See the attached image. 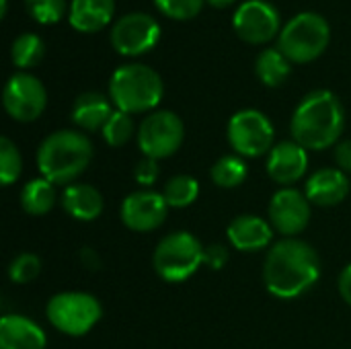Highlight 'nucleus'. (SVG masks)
Returning <instances> with one entry per match:
<instances>
[{
    "mask_svg": "<svg viewBox=\"0 0 351 349\" xmlns=\"http://www.w3.org/2000/svg\"><path fill=\"white\" fill-rule=\"evenodd\" d=\"M58 202L56 185L43 177L31 179L21 189V208L29 216H45Z\"/></svg>",
    "mask_w": 351,
    "mask_h": 349,
    "instance_id": "nucleus-23",
    "label": "nucleus"
},
{
    "mask_svg": "<svg viewBox=\"0 0 351 349\" xmlns=\"http://www.w3.org/2000/svg\"><path fill=\"white\" fill-rule=\"evenodd\" d=\"M228 259H230V251L226 245L216 243L204 249V265H208L210 269H216V272L222 269L228 263Z\"/></svg>",
    "mask_w": 351,
    "mask_h": 349,
    "instance_id": "nucleus-33",
    "label": "nucleus"
},
{
    "mask_svg": "<svg viewBox=\"0 0 351 349\" xmlns=\"http://www.w3.org/2000/svg\"><path fill=\"white\" fill-rule=\"evenodd\" d=\"M136 138L138 148L146 158L162 160L177 154V150L181 148L185 140V125L175 111L158 109L144 117Z\"/></svg>",
    "mask_w": 351,
    "mask_h": 349,
    "instance_id": "nucleus-9",
    "label": "nucleus"
},
{
    "mask_svg": "<svg viewBox=\"0 0 351 349\" xmlns=\"http://www.w3.org/2000/svg\"><path fill=\"white\" fill-rule=\"evenodd\" d=\"M27 12L41 25L62 21L66 14V0H25Z\"/></svg>",
    "mask_w": 351,
    "mask_h": 349,
    "instance_id": "nucleus-30",
    "label": "nucleus"
},
{
    "mask_svg": "<svg viewBox=\"0 0 351 349\" xmlns=\"http://www.w3.org/2000/svg\"><path fill=\"white\" fill-rule=\"evenodd\" d=\"M267 175L280 187H292L308 171V150L294 140L278 142L265 158Z\"/></svg>",
    "mask_w": 351,
    "mask_h": 349,
    "instance_id": "nucleus-15",
    "label": "nucleus"
},
{
    "mask_svg": "<svg viewBox=\"0 0 351 349\" xmlns=\"http://www.w3.org/2000/svg\"><path fill=\"white\" fill-rule=\"evenodd\" d=\"M337 288H339V294L346 300V304L351 306V263L341 269L339 280H337Z\"/></svg>",
    "mask_w": 351,
    "mask_h": 349,
    "instance_id": "nucleus-35",
    "label": "nucleus"
},
{
    "mask_svg": "<svg viewBox=\"0 0 351 349\" xmlns=\"http://www.w3.org/2000/svg\"><path fill=\"white\" fill-rule=\"evenodd\" d=\"M206 0H154L156 8L175 21H189L197 16Z\"/></svg>",
    "mask_w": 351,
    "mask_h": 349,
    "instance_id": "nucleus-31",
    "label": "nucleus"
},
{
    "mask_svg": "<svg viewBox=\"0 0 351 349\" xmlns=\"http://www.w3.org/2000/svg\"><path fill=\"white\" fill-rule=\"evenodd\" d=\"M21 171H23V158H21L16 144L10 138L2 136L0 138V181H2V185L10 187L21 177Z\"/></svg>",
    "mask_w": 351,
    "mask_h": 349,
    "instance_id": "nucleus-28",
    "label": "nucleus"
},
{
    "mask_svg": "<svg viewBox=\"0 0 351 349\" xmlns=\"http://www.w3.org/2000/svg\"><path fill=\"white\" fill-rule=\"evenodd\" d=\"M206 2L214 8H228L234 0H206Z\"/></svg>",
    "mask_w": 351,
    "mask_h": 349,
    "instance_id": "nucleus-37",
    "label": "nucleus"
},
{
    "mask_svg": "<svg viewBox=\"0 0 351 349\" xmlns=\"http://www.w3.org/2000/svg\"><path fill=\"white\" fill-rule=\"evenodd\" d=\"M255 74H257V78L265 86L278 88V86H282L290 78V74H292V62L278 47H267V49H263L257 56Z\"/></svg>",
    "mask_w": 351,
    "mask_h": 349,
    "instance_id": "nucleus-22",
    "label": "nucleus"
},
{
    "mask_svg": "<svg viewBox=\"0 0 351 349\" xmlns=\"http://www.w3.org/2000/svg\"><path fill=\"white\" fill-rule=\"evenodd\" d=\"M274 234L276 230L269 220H263L257 214H241L226 228L230 247L241 253H259L269 249L274 245Z\"/></svg>",
    "mask_w": 351,
    "mask_h": 349,
    "instance_id": "nucleus-16",
    "label": "nucleus"
},
{
    "mask_svg": "<svg viewBox=\"0 0 351 349\" xmlns=\"http://www.w3.org/2000/svg\"><path fill=\"white\" fill-rule=\"evenodd\" d=\"M80 259H82V265H86L88 269H99V267H101L99 255H97L93 249H88V247L80 251Z\"/></svg>",
    "mask_w": 351,
    "mask_h": 349,
    "instance_id": "nucleus-36",
    "label": "nucleus"
},
{
    "mask_svg": "<svg viewBox=\"0 0 351 349\" xmlns=\"http://www.w3.org/2000/svg\"><path fill=\"white\" fill-rule=\"evenodd\" d=\"M47 335L31 319L23 315H6L0 319V349H45Z\"/></svg>",
    "mask_w": 351,
    "mask_h": 349,
    "instance_id": "nucleus-19",
    "label": "nucleus"
},
{
    "mask_svg": "<svg viewBox=\"0 0 351 349\" xmlns=\"http://www.w3.org/2000/svg\"><path fill=\"white\" fill-rule=\"evenodd\" d=\"M165 82L146 64H123L109 78V99L115 109L136 115L152 113L162 101Z\"/></svg>",
    "mask_w": 351,
    "mask_h": 349,
    "instance_id": "nucleus-4",
    "label": "nucleus"
},
{
    "mask_svg": "<svg viewBox=\"0 0 351 349\" xmlns=\"http://www.w3.org/2000/svg\"><path fill=\"white\" fill-rule=\"evenodd\" d=\"M2 2V8H0V16H6V10H8V0H0Z\"/></svg>",
    "mask_w": 351,
    "mask_h": 349,
    "instance_id": "nucleus-38",
    "label": "nucleus"
},
{
    "mask_svg": "<svg viewBox=\"0 0 351 349\" xmlns=\"http://www.w3.org/2000/svg\"><path fill=\"white\" fill-rule=\"evenodd\" d=\"M321 280V257L313 245L302 239H282L267 249L263 263V282L271 296L296 300Z\"/></svg>",
    "mask_w": 351,
    "mask_h": 349,
    "instance_id": "nucleus-1",
    "label": "nucleus"
},
{
    "mask_svg": "<svg viewBox=\"0 0 351 349\" xmlns=\"http://www.w3.org/2000/svg\"><path fill=\"white\" fill-rule=\"evenodd\" d=\"M45 56V43L39 35L35 33H21L10 47V58L12 64L21 70H29L37 66Z\"/></svg>",
    "mask_w": 351,
    "mask_h": 349,
    "instance_id": "nucleus-26",
    "label": "nucleus"
},
{
    "mask_svg": "<svg viewBox=\"0 0 351 349\" xmlns=\"http://www.w3.org/2000/svg\"><path fill=\"white\" fill-rule=\"evenodd\" d=\"M162 195H165L169 208L183 210V208H189L191 204H195V200L199 197V183L191 175H175L165 183Z\"/></svg>",
    "mask_w": 351,
    "mask_h": 349,
    "instance_id": "nucleus-25",
    "label": "nucleus"
},
{
    "mask_svg": "<svg viewBox=\"0 0 351 349\" xmlns=\"http://www.w3.org/2000/svg\"><path fill=\"white\" fill-rule=\"evenodd\" d=\"M351 191L348 175L337 167H323L315 171L304 185V195L313 206L319 208H333L339 206Z\"/></svg>",
    "mask_w": 351,
    "mask_h": 349,
    "instance_id": "nucleus-17",
    "label": "nucleus"
},
{
    "mask_svg": "<svg viewBox=\"0 0 351 349\" xmlns=\"http://www.w3.org/2000/svg\"><path fill=\"white\" fill-rule=\"evenodd\" d=\"M95 148L80 130H58L37 148V169L53 185H72L88 169Z\"/></svg>",
    "mask_w": 351,
    "mask_h": 349,
    "instance_id": "nucleus-3",
    "label": "nucleus"
},
{
    "mask_svg": "<svg viewBox=\"0 0 351 349\" xmlns=\"http://www.w3.org/2000/svg\"><path fill=\"white\" fill-rule=\"evenodd\" d=\"M282 25L280 10L267 0H247L243 2L232 16V27L237 35L253 45L271 41Z\"/></svg>",
    "mask_w": 351,
    "mask_h": 349,
    "instance_id": "nucleus-13",
    "label": "nucleus"
},
{
    "mask_svg": "<svg viewBox=\"0 0 351 349\" xmlns=\"http://www.w3.org/2000/svg\"><path fill=\"white\" fill-rule=\"evenodd\" d=\"M169 204L160 191L138 189L123 197L119 216L125 228L132 232H152L160 228L167 220Z\"/></svg>",
    "mask_w": 351,
    "mask_h": 349,
    "instance_id": "nucleus-14",
    "label": "nucleus"
},
{
    "mask_svg": "<svg viewBox=\"0 0 351 349\" xmlns=\"http://www.w3.org/2000/svg\"><path fill=\"white\" fill-rule=\"evenodd\" d=\"M45 315L56 331L68 337H84L101 321L103 306L88 292L70 290L53 294L45 306Z\"/></svg>",
    "mask_w": 351,
    "mask_h": 349,
    "instance_id": "nucleus-7",
    "label": "nucleus"
},
{
    "mask_svg": "<svg viewBox=\"0 0 351 349\" xmlns=\"http://www.w3.org/2000/svg\"><path fill=\"white\" fill-rule=\"evenodd\" d=\"M64 212L78 222H93L103 214V193L90 183H72L60 195Z\"/></svg>",
    "mask_w": 351,
    "mask_h": 349,
    "instance_id": "nucleus-18",
    "label": "nucleus"
},
{
    "mask_svg": "<svg viewBox=\"0 0 351 349\" xmlns=\"http://www.w3.org/2000/svg\"><path fill=\"white\" fill-rule=\"evenodd\" d=\"M160 25L148 12H130L115 21L111 27V45L128 58L144 56L160 41Z\"/></svg>",
    "mask_w": 351,
    "mask_h": 349,
    "instance_id": "nucleus-10",
    "label": "nucleus"
},
{
    "mask_svg": "<svg viewBox=\"0 0 351 349\" xmlns=\"http://www.w3.org/2000/svg\"><path fill=\"white\" fill-rule=\"evenodd\" d=\"M210 177H212L214 185H218L222 189H234V187H241L245 183V179L249 177V167L243 156L224 154L212 165Z\"/></svg>",
    "mask_w": 351,
    "mask_h": 349,
    "instance_id": "nucleus-24",
    "label": "nucleus"
},
{
    "mask_svg": "<svg viewBox=\"0 0 351 349\" xmlns=\"http://www.w3.org/2000/svg\"><path fill=\"white\" fill-rule=\"evenodd\" d=\"M228 142L243 158L267 156L276 146V130L269 117L257 109H241L228 121Z\"/></svg>",
    "mask_w": 351,
    "mask_h": 349,
    "instance_id": "nucleus-8",
    "label": "nucleus"
},
{
    "mask_svg": "<svg viewBox=\"0 0 351 349\" xmlns=\"http://www.w3.org/2000/svg\"><path fill=\"white\" fill-rule=\"evenodd\" d=\"M115 14V0H72L68 21L80 33H97L111 23Z\"/></svg>",
    "mask_w": 351,
    "mask_h": 349,
    "instance_id": "nucleus-21",
    "label": "nucleus"
},
{
    "mask_svg": "<svg viewBox=\"0 0 351 349\" xmlns=\"http://www.w3.org/2000/svg\"><path fill=\"white\" fill-rule=\"evenodd\" d=\"M113 111V103L107 95L86 91L78 95L72 105V121L80 128V132H99L105 128Z\"/></svg>",
    "mask_w": 351,
    "mask_h": 349,
    "instance_id": "nucleus-20",
    "label": "nucleus"
},
{
    "mask_svg": "<svg viewBox=\"0 0 351 349\" xmlns=\"http://www.w3.org/2000/svg\"><path fill=\"white\" fill-rule=\"evenodd\" d=\"M2 105L14 121L29 123L41 117L45 111L47 91L37 76L29 72H16L4 84Z\"/></svg>",
    "mask_w": 351,
    "mask_h": 349,
    "instance_id": "nucleus-11",
    "label": "nucleus"
},
{
    "mask_svg": "<svg viewBox=\"0 0 351 349\" xmlns=\"http://www.w3.org/2000/svg\"><path fill=\"white\" fill-rule=\"evenodd\" d=\"M204 245L189 230H175L158 241L152 265L156 276L169 284L187 282L204 265Z\"/></svg>",
    "mask_w": 351,
    "mask_h": 349,
    "instance_id": "nucleus-5",
    "label": "nucleus"
},
{
    "mask_svg": "<svg viewBox=\"0 0 351 349\" xmlns=\"http://www.w3.org/2000/svg\"><path fill=\"white\" fill-rule=\"evenodd\" d=\"M335 163L339 171L351 175V140H343L335 146Z\"/></svg>",
    "mask_w": 351,
    "mask_h": 349,
    "instance_id": "nucleus-34",
    "label": "nucleus"
},
{
    "mask_svg": "<svg viewBox=\"0 0 351 349\" xmlns=\"http://www.w3.org/2000/svg\"><path fill=\"white\" fill-rule=\"evenodd\" d=\"M331 41L329 21L313 10L300 12L288 21L280 33L278 49L292 64H308L325 53Z\"/></svg>",
    "mask_w": 351,
    "mask_h": 349,
    "instance_id": "nucleus-6",
    "label": "nucleus"
},
{
    "mask_svg": "<svg viewBox=\"0 0 351 349\" xmlns=\"http://www.w3.org/2000/svg\"><path fill=\"white\" fill-rule=\"evenodd\" d=\"M343 130H346L343 103L335 93L327 88L308 93L294 109L290 121L292 140L313 152H321L331 146H337Z\"/></svg>",
    "mask_w": 351,
    "mask_h": 349,
    "instance_id": "nucleus-2",
    "label": "nucleus"
},
{
    "mask_svg": "<svg viewBox=\"0 0 351 349\" xmlns=\"http://www.w3.org/2000/svg\"><path fill=\"white\" fill-rule=\"evenodd\" d=\"M311 208L313 204L308 202L304 191L296 187H280L269 200V224L284 239H296L311 224Z\"/></svg>",
    "mask_w": 351,
    "mask_h": 349,
    "instance_id": "nucleus-12",
    "label": "nucleus"
},
{
    "mask_svg": "<svg viewBox=\"0 0 351 349\" xmlns=\"http://www.w3.org/2000/svg\"><path fill=\"white\" fill-rule=\"evenodd\" d=\"M39 274H41V259L35 253H21L8 265L10 282L19 286L31 284L33 280H37Z\"/></svg>",
    "mask_w": 351,
    "mask_h": 349,
    "instance_id": "nucleus-29",
    "label": "nucleus"
},
{
    "mask_svg": "<svg viewBox=\"0 0 351 349\" xmlns=\"http://www.w3.org/2000/svg\"><path fill=\"white\" fill-rule=\"evenodd\" d=\"M158 177H160V167H158V160H154V158L144 156L134 167V179L142 189H150L158 181Z\"/></svg>",
    "mask_w": 351,
    "mask_h": 349,
    "instance_id": "nucleus-32",
    "label": "nucleus"
},
{
    "mask_svg": "<svg viewBox=\"0 0 351 349\" xmlns=\"http://www.w3.org/2000/svg\"><path fill=\"white\" fill-rule=\"evenodd\" d=\"M136 132V125H134V119L130 113H123L119 109L113 111V115L109 117V121L105 123V128L101 130L103 134V140L113 146V148H119V146H125L132 136Z\"/></svg>",
    "mask_w": 351,
    "mask_h": 349,
    "instance_id": "nucleus-27",
    "label": "nucleus"
}]
</instances>
